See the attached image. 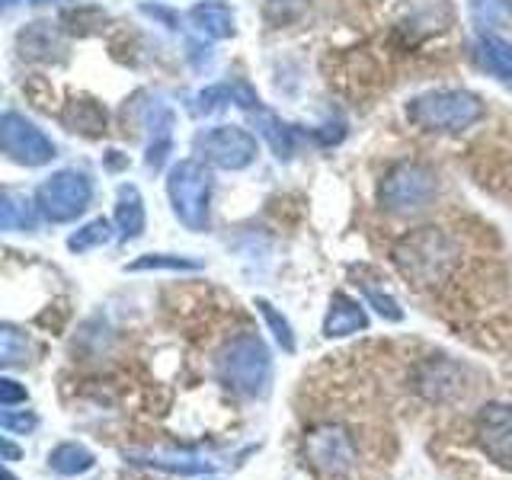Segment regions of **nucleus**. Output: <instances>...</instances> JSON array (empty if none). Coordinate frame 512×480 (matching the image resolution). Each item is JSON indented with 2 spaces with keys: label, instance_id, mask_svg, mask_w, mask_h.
<instances>
[{
  "label": "nucleus",
  "instance_id": "obj_1",
  "mask_svg": "<svg viewBox=\"0 0 512 480\" xmlns=\"http://www.w3.org/2000/svg\"><path fill=\"white\" fill-rule=\"evenodd\" d=\"M458 244L436 228H420L394 247V263L416 285H439L458 266Z\"/></svg>",
  "mask_w": 512,
  "mask_h": 480
},
{
  "label": "nucleus",
  "instance_id": "obj_2",
  "mask_svg": "<svg viewBox=\"0 0 512 480\" xmlns=\"http://www.w3.org/2000/svg\"><path fill=\"white\" fill-rule=\"evenodd\" d=\"M304 461L324 480H349L359 471V439L352 426L324 420L304 432Z\"/></svg>",
  "mask_w": 512,
  "mask_h": 480
},
{
  "label": "nucleus",
  "instance_id": "obj_3",
  "mask_svg": "<svg viewBox=\"0 0 512 480\" xmlns=\"http://www.w3.org/2000/svg\"><path fill=\"white\" fill-rule=\"evenodd\" d=\"M218 378L231 391L244 397H263L272 381V359L269 349L256 333L237 336L218 356Z\"/></svg>",
  "mask_w": 512,
  "mask_h": 480
},
{
  "label": "nucleus",
  "instance_id": "obj_4",
  "mask_svg": "<svg viewBox=\"0 0 512 480\" xmlns=\"http://www.w3.org/2000/svg\"><path fill=\"white\" fill-rule=\"evenodd\" d=\"M484 116V103L464 90H436L410 100L407 119L429 132H461Z\"/></svg>",
  "mask_w": 512,
  "mask_h": 480
},
{
  "label": "nucleus",
  "instance_id": "obj_5",
  "mask_svg": "<svg viewBox=\"0 0 512 480\" xmlns=\"http://www.w3.org/2000/svg\"><path fill=\"white\" fill-rule=\"evenodd\" d=\"M208 173L199 160H180L170 170L167 192L173 202V212L189 231H205L208 228Z\"/></svg>",
  "mask_w": 512,
  "mask_h": 480
},
{
  "label": "nucleus",
  "instance_id": "obj_6",
  "mask_svg": "<svg viewBox=\"0 0 512 480\" xmlns=\"http://www.w3.org/2000/svg\"><path fill=\"white\" fill-rule=\"evenodd\" d=\"M93 199V183L77 170H61L52 180H45L36 192L39 215L48 221H71L77 218Z\"/></svg>",
  "mask_w": 512,
  "mask_h": 480
},
{
  "label": "nucleus",
  "instance_id": "obj_7",
  "mask_svg": "<svg viewBox=\"0 0 512 480\" xmlns=\"http://www.w3.org/2000/svg\"><path fill=\"white\" fill-rule=\"evenodd\" d=\"M432 196H436V180H432L429 170L416 164L397 167L381 183V205L388 212H420L432 202Z\"/></svg>",
  "mask_w": 512,
  "mask_h": 480
},
{
  "label": "nucleus",
  "instance_id": "obj_8",
  "mask_svg": "<svg viewBox=\"0 0 512 480\" xmlns=\"http://www.w3.org/2000/svg\"><path fill=\"white\" fill-rule=\"evenodd\" d=\"M199 151L205 160L224 170H244L256 157V138L240 125H218L199 135Z\"/></svg>",
  "mask_w": 512,
  "mask_h": 480
},
{
  "label": "nucleus",
  "instance_id": "obj_9",
  "mask_svg": "<svg viewBox=\"0 0 512 480\" xmlns=\"http://www.w3.org/2000/svg\"><path fill=\"white\" fill-rule=\"evenodd\" d=\"M0 148L26 167H42L55 157V144L45 138L42 128L16 116V112H7L0 122Z\"/></svg>",
  "mask_w": 512,
  "mask_h": 480
},
{
  "label": "nucleus",
  "instance_id": "obj_10",
  "mask_svg": "<svg viewBox=\"0 0 512 480\" xmlns=\"http://www.w3.org/2000/svg\"><path fill=\"white\" fill-rule=\"evenodd\" d=\"M477 445L493 464L512 471V407L509 404H487L477 413Z\"/></svg>",
  "mask_w": 512,
  "mask_h": 480
},
{
  "label": "nucleus",
  "instance_id": "obj_11",
  "mask_svg": "<svg viewBox=\"0 0 512 480\" xmlns=\"http://www.w3.org/2000/svg\"><path fill=\"white\" fill-rule=\"evenodd\" d=\"M416 388H420V394H426L429 400H452L464 388V372L445 359L442 362L432 359L420 372V378H416Z\"/></svg>",
  "mask_w": 512,
  "mask_h": 480
},
{
  "label": "nucleus",
  "instance_id": "obj_12",
  "mask_svg": "<svg viewBox=\"0 0 512 480\" xmlns=\"http://www.w3.org/2000/svg\"><path fill=\"white\" fill-rule=\"evenodd\" d=\"M368 327V314L359 301H352L349 295H333L330 311L324 320V336L336 340V336H352Z\"/></svg>",
  "mask_w": 512,
  "mask_h": 480
},
{
  "label": "nucleus",
  "instance_id": "obj_13",
  "mask_svg": "<svg viewBox=\"0 0 512 480\" xmlns=\"http://www.w3.org/2000/svg\"><path fill=\"white\" fill-rule=\"evenodd\" d=\"M189 20L208 39H228V36H234V13H231V7H224V4H199V7H192Z\"/></svg>",
  "mask_w": 512,
  "mask_h": 480
},
{
  "label": "nucleus",
  "instance_id": "obj_14",
  "mask_svg": "<svg viewBox=\"0 0 512 480\" xmlns=\"http://www.w3.org/2000/svg\"><path fill=\"white\" fill-rule=\"evenodd\" d=\"M116 224L122 240H138L144 234V202L135 186L119 189V205H116Z\"/></svg>",
  "mask_w": 512,
  "mask_h": 480
},
{
  "label": "nucleus",
  "instance_id": "obj_15",
  "mask_svg": "<svg viewBox=\"0 0 512 480\" xmlns=\"http://www.w3.org/2000/svg\"><path fill=\"white\" fill-rule=\"evenodd\" d=\"M135 464H144V468H157V471H167V474H212L215 471V461H205V458H192V455H132Z\"/></svg>",
  "mask_w": 512,
  "mask_h": 480
},
{
  "label": "nucleus",
  "instance_id": "obj_16",
  "mask_svg": "<svg viewBox=\"0 0 512 480\" xmlns=\"http://www.w3.org/2000/svg\"><path fill=\"white\" fill-rule=\"evenodd\" d=\"M48 464H52V471L61 474V477H77V474H87L96 458L90 448L77 445V442H61L52 455H48Z\"/></svg>",
  "mask_w": 512,
  "mask_h": 480
},
{
  "label": "nucleus",
  "instance_id": "obj_17",
  "mask_svg": "<svg viewBox=\"0 0 512 480\" xmlns=\"http://www.w3.org/2000/svg\"><path fill=\"white\" fill-rule=\"evenodd\" d=\"M64 122H68L71 132L80 135H100L106 132V109L93 100H74L64 109Z\"/></svg>",
  "mask_w": 512,
  "mask_h": 480
},
{
  "label": "nucleus",
  "instance_id": "obj_18",
  "mask_svg": "<svg viewBox=\"0 0 512 480\" xmlns=\"http://www.w3.org/2000/svg\"><path fill=\"white\" fill-rule=\"evenodd\" d=\"M36 212H39V205H29V199L16 196V192H4L0 224H4L7 231H36Z\"/></svg>",
  "mask_w": 512,
  "mask_h": 480
},
{
  "label": "nucleus",
  "instance_id": "obj_19",
  "mask_svg": "<svg viewBox=\"0 0 512 480\" xmlns=\"http://www.w3.org/2000/svg\"><path fill=\"white\" fill-rule=\"evenodd\" d=\"M480 58H484V68L496 77H503L512 84V45L503 39H493L487 36L480 42Z\"/></svg>",
  "mask_w": 512,
  "mask_h": 480
},
{
  "label": "nucleus",
  "instance_id": "obj_20",
  "mask_svg": "<svg viewBox=\"0 0 512 480\" xmlns=\"http://www.w3.org/2000/svg\"><path fill=\"white\" fill-rule=\"evenodd\" d=\"M112 240V228H109V221L106 218H93L90 224H84L77 234H71L68 240V247L74 253H87V250H96V247H103Z\"/></svg>",
  "mask_w": 512,
  "mask_h": 480
},
{
  "label": "nucleus",
  "instance_id": "obj_21",
  "mask_svg": "<svg viewBox=\"0 0 512 480\" xmlns=\"http://www.w3.org/2000/svg\"><path fill=\"white\" fill-rule=\"evenodd\" d=\"M20 39H23V48L29 52V58H48V52L58 48V36L48 23H36L29 32H23Z\"/></svg>",
  "mask_w": 512,
  "mask_h": 480
},
{
  "label": "nucleus",
  "instance_id": "obj_22",
  "mask_svg": "<svg viewBox=\"0 0 512 480\" xmlns=\"http://www.w3.org/2000/svg\"><path fill=\"white\" fill-rule=\"evenodd\" d=\"M256 308H260V314L266 317V324H269V330H272V336L279 340V346L285 349V352H295V333H292V324L272 308L269 301H256Z\"/></svg>",
  "mask_w": 512,
  "mask_h": 480
},
{
  "label": "nucleus",
  "instance_id": "obj_23",
  "mask_svg": "<svg viewBox=\"0 0 512 480\" xmlns=\"http://www.w3.org/2000/svg\"><path fill=\"white\" fill-rule=\"evenodd\" d=\"M26 352H29V343H26V336L20 330H13V327L0 330V362L20 365L26 359Z\"/></svg>",
  "mask_w": 512,
  "mask_h": 480
},
{
  "label": "nucleus",
  "instance_id": "obj_24",
  "mask_svg": "<svg viewBox=\"0 0 512 480\" xmlns=\"http://www.w3.org/2000/svg\"><path fill=\"white\" fill-rule=\"evenodd\" d=\"M132 272H144V269H199L196 260H183V256H170V253H148L128 266Z\"/></svg>",
  "mask_w": 512,
  "mask_h": 480
},
{
  "label": "nucleus",
  "instance_id": "obj_25",
  "mask_svg": "<svg viewBox=\"0 0 512 480\" xmlns=\"http://www.w3.org/2000/svg\"><path fill=\"white\" fill-rule=\"evenodd\" d=\"M362 292H365V301L372 304V308H375L381 317H388V320H404V311H400V304H397L391 295L378 292V288H375V285H368V282H362Z\"/></svg>",
  "mask_w": 512,
  "mask_h": 480
},
{
  "label": "nucleus",
  "instance_id": "obj_26",
  "mask_svg": "<svg viewBox=\"0 0 512 480\" xmlns=\"http://www.w3.org/2000/svg\"><path fill=\"white\" fill-rule=\"evenodd\" d=\"M0 426H4L7 432H32L39 426L36 413H13V410H4V416H0Z\"/></svg>",
  "mask_w": 512,
  "mask_h": 480
},
{
  "label": "nucleus",
  "instance_id": "obj_27",
  "mask_svg": "<svg viewBox=\"0 0 512 480\" xmlns=\"http://www.w3.org/2000/svg\"><path fill=\"white\" fill-rule=\"evenodd\" d=\"M0 404H4V410H13L16 404H26V388H20L13 378H4L0 381Z\"/></svg>",
  "mask_w": 512,
  "mask_h": 480
},
{
  "label": "nucleus",
  "instance_id": "obj_28",
  "mask_svg": "<svg viewBox=\"0 0 512 480\" xmlns=\"http://www.w3.org/2000/svg\"><path fill=\"white\" fill-rule=\"evenodd\" d=\"M32 4H52V0H32Z\"/></svg>",
  "mask_w": 512,
  "mask_h": 480
}]
</instances>
